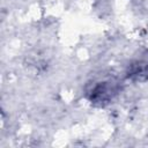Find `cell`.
<instances>
[{
  "instance_id": "2",
  "label": "cell",
  "mask_w": 148,
  "mask_h": 148,
  "mask_svg": "<svg viewBox=\"0 0 148 148\" xmlns=\"http://www.w3.org/2000/svg\"><path fill=\"white\" fill-rule=\"evenodd\" d=\"M148 72V61L146 59H139L133 61L127 69V77H140Z\"/></svg>"
},
{
  "instance_id": "1",
  "label": "cell",
  "mask_w": 148,
  "mask_h": 148,
  "mask_svg": "<svg viewBox=\"0 0 148 148\" xmlns=\"http://www.w3.org/2000/svg\"><path fill=\"white\" fill-rule=\"evenodd\" d=\"M119 91V83L114 80H99L92 82L86 90V96L92 104L105 105Z\"/></svg>"
}]
</instances>
